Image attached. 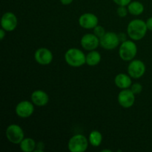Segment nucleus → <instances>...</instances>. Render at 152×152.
Listing matches in <instances>:
<instances>
[{"label": "nucleus", "mask_w": 152, "mask_h": 152, "mask_svg": "<svg viewBox=\"0 0 152 152\" xmlns=\"http://www.w3.org/2000/svg\"><path fill=\"white\" fill-rule=\"evenodd\" d=\"M89 143L94 147H98L100 145L102 141V135L99 131H92L89 134Z\"/></svg>", "instance_id": "nucleus-19"}, {"label": "nucleus", "mask_w": 152, "mask_h": 152, "mask_svg": "<svg viewBox=\"0 0 152 152\" xmlns=\"http://www.w3.org/2000/svg\"><path fill=\"white\" fill-rule=\"evenodd\" d=\"M5 134L9 142L13 144H19L25 137L23 129L16 124L10 125L6 129Z\"/></svg>", "instance_id": "nucleus-5"}, {"label": "nucleus", "mask_w": 152, "mask_h": 152, "mask_svg": "<svg viewBox=\"0 0 152 152\" xmlns=\"http://www.w3.org/2000/svg\"><path fill=\"white\" fill-rule=\"evenodd\" d=\"M6 32H7V31H6L5 30L3 29V28H1V29L0 30V39H1V40L4 39V37H5L6 35Z\"/></svg>", "instance_id": "nucleus-27"}, {"label": "nucleus", "mask_w": 152, "mask_h": 152, "mask_svg": "<svg viewBox=\"0 0 152 152\" xmlns=\"http://www.w3.org/2000/svg\"><path fill=\"white\" fill-rule=\"evenodd\" d=\"M114 83H115L117 87H118L119 88H129L132 85V77L129 75L121 73V74H119L116 76L115 79H114Z\"/></svg>", "instance_id": "nucleus-15"}, {"label": "nucleus", "mask_w": 152, "mask_h": 152, "mask_svg": "<svg viewBox=\"0 0 152 152\" xmlns=\"http://www.w3.org/2000/svg\"><path fill=\"white\" fill-rule=\"evenodd\" d=\"M137 53V47L132 40H126L121 43L119 49V55L124 61H132Z\"/></svg>", "instance_id": "nucleus-3"}, {"label": "nucleus", "mask_w": 152, "mask_h": 152, "mask_svg": "<svg viewBox=\"0 0 152 152\" xmlns=\"http://www.w3.org/2000/svg\"><path fill=\"white\" fill-rule=\"evenodd\" d=\"M20 148L24 152H32L34 151L37 147V143L35 140L32 138H24L23 140L19 143Z\"/></svg>", "instance_id": "nucleus-18"}, {"label": "nucleus", "mask_w": 152, "mask_h": 152, "mask_svg": "<svg viewBox=\"0 0 152 152\" xmlns=\"http://www.w3.org/2000/svg\"><path fill=\"white\" fill-rule=\"evenodd\" d=\"M148 28L146 23L140 19L131 21L127 27V34L129 37L134 41H139L144 38L146 34Z\"/></svg>", "instance_id": "nucleus-1"}, {"label": "nucleus", "mask_w": 152, "mask_h": 152, "mask_svg": "<svg viewBox=\"0 0 152 152\" xmlns=\"http://www.w3.org/2000/svg\"><path fill=\"white\" fill-rule=\"evenodd\" d=\"M126 6H119L118 8L117 9V13L120 17H126L127 16L129 10L126 8Z\"/></svg>", "instance_id": "nucleus-22"}, {"label": "nucleus", "mask_w": 152, "mask_h": 152, "mask_svg": "<svg viewBox=\"0 0 152 152\" xmlns=\"http://www.w3.org/2000/svg\"><path fill=\"white\" fill-rule=\"evenodd\" d=\"M102 151H108V152H111V150H108V149H105V150H102Z\"/></svg>", "instance_id": "nucleus-29"}, {"label": "nucleus", "mask_w": 152, "mask_h": 152, "mask_svg": "<svg viewBox=\"0 0 152 152\" xmlns=\"http://www.w3.org/2000/svg\"><path fill=\"white\" fill-rule=\"evenodd\" d=\"M31 101L37 106L43 107L48 103L49 96L44 91L36 90L31 94Z\"/></svg>", "instance_id": "nucleus-14"}, {"label": "nucleus", "mask_w": 152, "mask_h": 152, "mask_svg": "<svg viewBox=\"0 0 152 152\" xmlns=\"http://www.w3.org/2000/svg\"><path fill=\"white\" fill-rule=\"evenodd\" d=\"M34 104L28 100L21 101L16 105L15 112L20 118H28L34 112Z\"/></svg>", "instance_id": "nucleus-8"}, {"label": "nucleus", "mask_w": 152, "mask_h": 152, "mask_svg": "<svg viewBox=\"0 0 152 152\" xmlns=\"http://www.w3.org/2000/svg\"><path fill=\"white\" fill-rule=\"evenodd\" d=\"M45 148V144L43 142H39L37 143V147H36L35 152H43Z\"/></svg>", "instance_id": "nucleus-24"}, {"label": "nucleus", "mask_w": 152, "mask_h": 152, "mask_svg": "<svg viewBox=\"0 0 152 152\" xmlns=\"http://www.w3.org/2000/svg\"><path fill=\"white\" fill-rule=\"evenodd\" d=\"M118 37L120 42H123L127 40V36H126V34H125V33H123V32L120 33V34H118Z\"/></svg>", "instance_id": "nucleus-25"}, {"label": "nucleus", "mask_w": 152, "mask_h": 152, "mask_svg": "<svg viewBox=\"0 0 152 152\" xmlns=\"http://www.w3.org/2000/svg\"><path fill=\"white\" fill-rule=\"evenodd\" d=\"M128 10H129V13L133 16H139L143 13L144 5L140 1H132L128 5Z\"/></svg>", "instance_id": "nucleus-17"}, {"label": "nucleus", "mask_w": 152, "mask_h": 152, "mask_svg": "<svg viewBox=\"0 0 152 152\" xmlns=\"http://www.w3.org/2000/svg\"><path fill=\"white\" fill-rule=\"evenodd\" d=\"M105 30L101 25H96L94 28V34L98 37V38L100 39L101 37H103L105 34Z\"/></svg>", "instance_id": "nucleus-20"}, {"label": "nucleus", "mask_w": 152, "mask_h": 152, "mask_svg": "<svg viewBox=\"0 0 152 152\" xmlns=\"http://www.w3.org/2000/svg\"><path fill=\"white\" fill-rule=\"evenodd\" d=\"M18 25V19L16 15L12 12H6L3 14L1 19V28L7 32L14 31Z\"/></svg>", "instance_id": "nucleus-10"}, {"label": "nucleus", "mask_w": 152, "mask_h": 152, "mask_svg": "<svg viewBox=\"0 0 152 152\" xmlns=\"http://www.w3.org/2000/svg\"><path fill=\"white\" fill-rule=\"evenodd\" d=\"M65 60L70 66L78 68L86 63V56L80 49L72 48L68 49L65 53Z\"/></svg>", "instance_id": "nucleus-2"}, {"label": "nucleus", "mask_w": 152, "mask_h": 152, "mask_svg": "<svg viewBox=\"0 0 152 152\" xmlns=\"http://www.w3.org/2000/svg\"><path fill=\"white\" fill-rule=\"evenodd\" d=\"M120 42L118 34L114 32H106L105 35L99 39V45L105 50H113L118 47Z\"/></svg>", "instance_id": "nucleus-6"}, {"label": "nucleus", "mask_w": 152, "mask_h": 152, "mask_svg": "<svg viewBox=\"0 0 152 152\" xmlns=\"http://www.w3.org/2000/svg\"><path fill=\"white\" fill-rule=\"evenodd\" d=\"M59 1H60V2L62 3V4H64V5H68V4H71L74 0H59Z\"/></svg>", "instance_id": "nucleus-28"}, {"label": "nucleus", "mask_w": 152, "mask_h": 152, "mask_svg": "<svg viewBox=\"0 0 152 152\" xmlns=\"http://www.w3.org/2000/svg\"><path fill=\"white\" fill-rule=\"evenodd\" d=\"M145 23H146V26L148 28V30L152 31V17L148 18L146 22H145Z\"/></svg>", "instance_id": "nucleus-26"}, {"label": "nucleus", "mask_w": 152, "mask_h": 152, "mask_svg": "<svg viewBox=\"0 0 152 152\" xmlns=\"http://www.w3.org/2000/svg\"><path fill=\"white\" fill-rule=\"evenodd\" d=\"M113 1L118 6H128L132 2V0H113Z\"/></svg>", "instance_id": "nucleus-23"}, {"label": "nucleus", "mask_w": 152, "mask_h": 152, "mask_svg": "<svg viewBox=\"0 0 152 152\" xmlns=\"http://www.w3.org/2000/svg\"><path fill=\"white\" fill-rule=\"evenodd\" d=\"M145 69V65L142 61L134 59L128 66V73L132 78L139 79L144 75Z\"/></svg>", "instance_id": "nucleus-7"}, {"label": "nucleus", "mask_w": 152, "mask_h": 152, "mask_svg": "<svg viewBox=\"0 0 152 152\" xmlns=\"http://www.w3.org/2000/svg\"><path fill=\"white\" fill-rule=\"evenodd\" d=\"M117 100L119 104L123 108H131L134 104L135 94L131 89H123L119 94Z\"/></svg>", "instance_id": "nucleus-9"}, {"label": "nucleus", "mask_w": 152, "mask_h": 152, "mask_svg": "<svg viewBox=\"0 0 152 152\" xmlns=\"http://www.w3.org/2000/svg\"><path fill=\"white\" fill-rule=\"evenodd\" d=\"M82 47L86 50H94L99 45V38L94 34H86L82 37L80 41Z\"/></svg>", "instance_id": "nucleus-12"}, {"label": "nucleus", "mask_w": 152, "mask_h": 152, "mask_svg": "<svg viewBox=\"0 0 152 152\" xmlns=\"http://www.w3.org/2000/svg\"><path fill=\"white\" fill-rule=\"evenodd\" d=\"M102 56L98 51L95 50H91L87 55H86V64L90 66H95L97 65L100 62Z\"/></svg>", "instance_id": "nucleus-16"}, {"label": "nucleus", "mask_w": 152, "mask_h": 152, "mask_svg": "<svg viewBox=\"0 0 152 152\" xmlns=\"http://www.w3.org/2000/svg\"><path fill=\"white\" fill-rule=\"evenodd\" d=\"M98 22L97 16L91 13H83L79 18V24L85 29H94L98 25Z\"/></svg>", "instance_id": "nucleus-13"}, {"label": "nucleus", "mask_w": 152, "mask_h": 152, "mask_svg": "<svg viewBox=\"0 0 152 152\" xmlns=\"http://www.w3.org/2000/svg\"><path fill=\"white\" fill-rule=\"evenodd\" d=\"M88 143V140L84 135L75 134L68 141V148L71 152H84L87 150Z\"/></svg>", "instance_id": "nucleus-4"}, {"label": "nucleus", "mask_w": 152, "mask_h": 152, "mask_svg": "<svg viewBox=\"0 0 152 152\" xmlns=\"http://www.w3.org/2000/svg\"><path fill=\"white\" fill-rule=\"evenodd\" d=\"M34 58L37 62L42 65H48L53 61V56L52 52L45 48H41L36 50Z\"/></svg>", "instance_id": "nucleus-11"}, {"label": "nucleus", "mask_w": 152, "mask_h": 152, "mask_svg": "<svg viewBox=\"0 0 152 152\" xmlns=\"http://www.w3.org/2000/svg\"><path fill=\"white\" fill-rule=\"evenodd\" d=\"M131 90L135 95L140 94L142 91V86L139 83H135L131 86Z\"/></svg>", "instance_id": "nucleus-21"}]
</instances>
